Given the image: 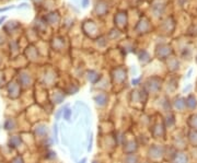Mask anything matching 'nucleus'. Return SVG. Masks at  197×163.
<instances>
[{"label":"nucleus","instance_id":"nucleus-1","mask_svg":"<svg viewBox=\"0 0 197 163\" xmlns=\"http://www.w3.org/2000/svg\"><path fill=\"white\" fill-rule=\"evenodd\" d=\"M13 8H15V6H9V7L0 8V12H5V11H8V10H10V9H13Z\"/></svg>","mask_w":197,"mask_h":163},{"label":"nucleus","instance_id":"nucleus-2","mask_svg":"<svg viewBox=\"0 0 197 163\" xmlns=\"http://www.w3.org/2000/svg\"><path fill=\"white\" fill-rule=\"evenodd\" d=\"M89 5V0H81V6L82 8H87Z\"/></svg>","mask_w":197,"mask_h":163},{"label":"nucleus","instance_id":"nucleus-3","mask_svg":"<svg viewBox=\"0 0 197 163\" xmlns=\"http://www.w3.org/2000/svg\"><path fill=\"white\" fill-rule=\"evenodd\" d=\"M18 8H19V9H27V8H29V6H27V3L23 2V3H21L20 6H18Z\"/></svg>","mask_w":197,"mask_h":163},{"label":"nucleus","instance_id":"nucleus-4","mask_svg":"<svg viewBox=\"0 0 197 163\" xmlns=\"http://www.w3.org/2000/svg\"><path fill=\"white\" fill-rule=\"evenodd\" d=\"M6 19H7V17H6V15H5V17H0V25L2 24V22L5 21Z\"/></svg>","mask_w":197,"mask_h":163},{"label":"nucleus","instance_id":"nucleus-5","mask_svg":"<svg viewBox=\"0 0 197 163\" xmlns=\"http://www.w3.org/2000/svg\"><path fill=\"white\" fill-rule=\"evenodd\" d=\"M72 1H75L76 3H78V2H79V1H80V0H72Z\"/></svg>","mask_w":197,"mask_h":163}]
</instances>
